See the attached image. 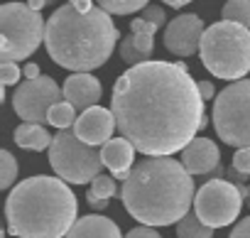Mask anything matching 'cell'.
Segmentation results:
<instances>
[{
	"instance_id": "cell-1",
	"label": "cell",
	"mask_w": 250,
	"mask_h": 238,
	"mask_svg": "<svg viewBox=\"0 0 250 238\" xmlns=\"http://www.w3.org/2000/svg\"><path fill=\"white\" fill-rule=\"evenodd\" d=\"M204 98L187 64L145 62L130 66L113 84L110 110L120 138L145 157H172L204 130Z\"/></svg>"
},
{
	"instance_id": "cell-2",
	"label": "cell",
	"mask_w": 250,
	"mask_h": 238,
	"mask_svg": "<svg viewBox=\"0 0 250 238\" xmlns=\"http://www.w3.org/2000/svg\"><path fill=\"white\" fill-rule=\"evenodd\" d=\"M128 214L143 226L179 223L194 204V182L174 157H145L120 189Z\"/></svg>"
},
{
	"instance_id": "cell-3",
	"label": "cell",
	"mask_w": 250,
	"mask_h": 238,
	"mask_svg": "<svg viewBox=\"0 0 250 238\" xmlns=\"http://www.w3.org/2000/svg\"><path fill=\"white\" fill-rule=\"evenodd\" d=\"M118 44V30L103 8L81 13L74 5H62L47 20L44 47L54 64L74 71L91 74L103 66Z\"/></svg>"
},
{
	"instance_id": "cell-4",
	"label": "cell",
	"mask_w": 250,
	"mask_h": 238,
	"mask_svg": "<svg viewBox=\"0 0 250 238\" xmlns=\"http://www.w3.org/2000/svg\"><path fill=\"white\" fill-rule=\"evenodd\" d=\"M8 231L18 238H66L76 218V196L59 177L37 174L10 189Z\"/></svg>"
},
{
	"instance_id": "cell-5",
	"label": "cell",
	"mask_w": 250,
	"mask_h": 238,
	"mask_svg": "<svg viewBox=\"0 0 250 238\" xmlns=\"http://www.w3.org/2000/svg\"><path fill=\"white\" fill-rule=\"evenodd\" d=\"M199 54L216 79L243 81L250 71V27L226 20L213 22L204 32Z\"/></svg>"
},
{
	"instance_id": "cell-6",
	"label": "cell",
	"mask_w": 250,
	"mask_h": 238,
	"mask_svg": "<svg viewBox=\"0 0 250 238\" xmlns=\"http://www.w3.org/2000/svg\"><path fill=\"white\" fill-rule=\"evenodd\" d=\"M47 22L27 3L0 5V54L3 62H20L37 52L44 42Z\"/></svg>"
},
{
	"instance_id": "cell-7",
	"label": "cell",
	"mask_w": 250,
	"mask_h": 238,
	"mask_svg": "<svg viewBox=\"0 0 250 238\" xmlns=\"http://www.w3.org/2000/svg\"><path fill=\"white\" fill-rule=\"evenodd\" d=\"M213 128L221 143L250 148V79L228 84L213 103Z\"/></svg>"
},
{
	"instance_id": "cell-8",
	"label": "cell",
	"mask_w": 250,
	"mask_h": 238,
	"mask_svg": "<svg viewBox=\"0 0 250 238\" xmlns=\"http://www.w3.org/2000/svg\"><path fill=\"white\" fill-rule=\"evenodd\" d=\"M49 165L59 179L69 184H86L101 174L103 157L98 148L86 145L74 130H59L49 148Z\"/></svg>"
},
{
	"instance_id": "cell-9",
	"label": "cell",
	"mask_w": 250,
	"mask_h": 238,
	"mask_svg": "<svg viewBox=\"0 0 250 238\" xmlns=\"http://www.w3.org/2000/svg\"><path fill=\"white\" fill-rule=\"evenodd\" d=\"M245 204V196L240 194L238 184L228 179H208L201 184L194 199V214L208 226V228H223L230 226Z\"/></svg>"
},
{
	"instance_id": "cell-10",
	"label": "cell",
	"mask_w": 250,
	"mask_h": 238,
	"mask_svg": "<svg viewBox=\"0 0 250 238\" xmlns=\"http://www.w3.org/2000/svg\"><path fill=\"white\" fill-rule=\"evenodd\" d=\"M64 91L52 76H40L32 81H25L15 88L13 93V108L25 123H44L49 118L52 106L62 103Z\"/></svg>"
},
{
	"instance_id": "cell-11",
	"label": "cell",
	"mask_w": 250,
	"mask_h": 238,
	"mask_svg": "<svg viewBox=\"0 0 250 238\" xmlns=\"http://www.w3.org/2000/svg\"><path fill=\"white\" fill-rule=\"evenodd\" d=\"M204 32L206 27L199 15L194 13L177 15L165 30V47L177 57H191L196 54V49H201Z\"/></svg>"
},
{
	"instance_id": "cell-12",
	"label": "cell",
	"mask_w": 250,
	"mask_h": 238,
	"mask_svg": "<svg viewBox=\"0 0 250 238\" xmlns=\"http://www.w3.org/2000/svg\"><path fill=\"white\" fill-rule=\"evenodd\" d=\"M115 115L110 108H103V106H93L88 110H83L79 115V121L74 126V133L79 140H83L86 145L91 148H103L105 143L113 140V130H115Z\"/></svg>"
},
{
	"instance_id": "cell-13",
	"label": "cell",
	"mask_w": 250,
	"mask_h": 238,
	"mask_svg": "<svg viewBox=\"0 0 250 238\" xmlns=\"http://www.w3.org/2000/svg\"><path fill=\"white\" fill-rule=\"evenodd\" d=\"M160 27L150 25L143 18H135L130 22V35L120 42V59L130 66L152 62V49H155V32Z\"/></svg>"
},
{
	"instance_id": "cell-14",
	"label": "cell",
	"mask_w": 250,
	"mask_h": 238,
	"mask_svg": "<svg viewBox=\"0 0 250 238\" xmlns=\"http://www.w3.org/2000/svg\"><path fill=\"white\" fill-rule=\"evenodd\" d=\"M182 165L184 170L194 174H211L221 167V150L208 138H196L182 150Z\"/></svg>"
},
{
	"instance_id": "cell-15",
	"label": "cell",
	"mask_w": 250,
	"mask_h": 238,
	"mask_svg": "<svg viewBox=\"0 0 250 238\" xmlns=\"http://www.w3.org/2000/svg\"><path fill=\"white\" fill-rule=\"evenodd\" d=\"M62 91H64V101L71 103L76 110L93 108L101 101V93H103L101 81L96 76H91V74H71L64 81Z\"/></svg>"
},
{
	"instance_id": "cell-16",
	"label": "cell",
	"mask_w": 250,
	"mask_h": 238,
	"mask_svg": "<svg viewBox=\"0 0 250 238\" xmlns=\"http://www.w3.org/2000/svg\"><path fill=\"white\" fill-rule=\"evenodd\" d=\"M101 157L103 165L113 172V177H118L120 182H128L133 167H135V145L125 138H113L110 143H105L101 148Z\"/></svg>"
},
{
	"instance_id": "cell-17",
	"label": "cell",
	"mask_w": 250,
	"mask_h": 238,
	"mask_svg": "<svg viewBox=\"0 0 250 238\" xmlns=\"http://www.w3.org/2000/svg\"><path fill=\"white\" fill-rule=\"evenodd\" d=\"M66 238H123V233L113 218L101 214H88L74 223Z\"/></svg>"
},
{
	"instance_id": "cell-18",
	"label": "cell",
	"mask_w": 250,
	"mask_h": 238,
	"mask_svg": "<svg viewBox=\"0 0 250 238\" xmlns=\"http://www.w3.org/2000/svg\"><path fill=\"white\" fill-rule=\"evenodd\" d=\"M15 145L18 148H22V150H35V152H40V150H47V148H52V135L42 128V126H37V123H22L18 130H15Z\"/></svg>"
},
{
	"instance_id": "cell-19",
	"label": "cell",
	"mask_w": 250,
	"mask_h": 238,
	"mask_svg": "<svg viewBox=\"0 0 250 238\" xmlns=\"http://www.w3.org/2000/svg\"><path fill=\"white\" fill-rule=\"evenodd\" d=\"M177 238H213V228H208L194 211H189L177 223Z\"/></svg>"
},
{
	"instance_id": "cell-20",
	"label": "cell",
	"mask_w": 250,
	"mask_h": 238,
	"mask_svg": "<svg viewBox=\"0 0 250 238\" xmlns=\"http://www.w3.org/2000/svg\"><path fill=\"white\" fill-rule=\"evenodd\" d=\"M76 121H79V118H76V108H74L71 103H66V101L52 106L49 118H47V123L54 126L57 130H74Z\"/></svg>"
},
{
	"instance_id": "cell-21",
	"label": "cell",
	"mask_w": 250,
	"mask_h": 238,
	"mask_svg": "<svg viewBox=\"0 0 250 238\" xmlns=\"http://www.w3.org/2000/svg\"><path fill=\"white\" fill-rule=\"evenodd\" d=\"M221 18L226 22H235L243 27H250V0H228L221 10Z\"/></svg>"
},
{
	"instance_id": "cell-22",
	"label": "cell",
	"mask_w": 250,
	"mask_h": 238,
	"mask_svg": "<svg viewBox=\"0 0 250 238\" xmlns=\"http://www.w3.org/2000/svg\"><path fill=\"white\" fill-rule=\"evenodd\" d=\"M96 3L108 15H133L138 10H145L150 0H96Z\"/></svg>"
},
{
	"instance_id": "cell-23",
	"label": "cell",
	"mask_w": 250,
	"mask_h": 238,
	"mask_svg": "<svg viewBox=\"0 0 250 238\" xmlns=\"http://www.w3.org/2000/svg\"><path fill=\"white\" fill-rule=\"evenodd\" d=\"M0 165H3V174H0V189H10L15 177H18V162L10 150L0 152Z\"/></svg>"
},
{
	"instance_id": "cell-24",
	"label": "cell",
	"mask_w": 250,
	"mask_h": 238,
	"mask_svg": "<svg viewBox=\"0 0 250 238\" xmlns=\"http://www.w3.org/2000/svg\"><path fill=\"white\" fill-rule=\"evenodd\" d=\"M96 199H110L113 194H115V179L113 177H108V174H98L93 182H91V189H88Z\"/></svg>"
},
{
	"instance_id": "cell-25",
	"label": "cell",
	"mask_w": 250,
	"mask_h": 238,
	"mask_svg": "<svg viewBox=\"0 0 250 238\" xmlns=\"http://www.w3.org/2000/svg\"><path fill=\"white\" fill-rule=\"evenodd\" d=\"M20 66L15 62H3V69H0V76H3V86H13L20 81Z\"/></svg>"
},
{
	"instance_id": "cell-26",
	"label": "cell",
	"mask_w": 250,
	"mask_h": 238,
	"mask_svg": "<svg viewBox=\"0 0 250 238\" xmlns=\"http://www.w3.org/2000/svg\"><path fill=\"white\" fill-rule=\"evenodd\" d=\"M143 20H147V22L155 25V27H162V25L167 22V15H165V10H162L160 5H147V8L143 10Z\"/></svg>"
},
{
	"instance_id": "cell-27",
	"label": "cell",
	"mask_w": 250,
	"mask_h": 238,
	"mask_svg": "<svg viewBox=\"0 0 250 238\" xmlns=\"http://www.w3.org/2000/svg\"><path fill=\"white\" fill-rule=\"evenodd\" d=\"M233 167L243 174L250 177V148H243V150H235L233 155Z\"/></svg>"
},
{
	"instance_id": "cell-28",
	"label": "cell",
	"mask_w": 250,
	"mask_h": 238,
	"mask_svg": "<svg viewBox=\"0 0 250 238\" xmlns=\"http://www.w3.org/2000/svg\"><path fill=\"white\" fill-rule=\"evenodd\" d=\"M228 238H250V216L240 218V221L233 226V231H230Z\"/></svg>"
},
{
	"instance_id": "cell-29",
	"label": "cell",
	"mask_w": 250,
	"mask_h": 238,
	"mask_svg": "<svg viewBox=\"0 0 250 238\" xmlns=\"http://www.w3.org/2000/svg\"><path fill=\"white\" fill-rule=\"evenodd\" d=\"M125 238H162L160 233H157V228H150V226H138V228H133Z\"/></svg>"
},
{
	"instance_id": "cell-30",
	"label": "cell",
	"mask_w": 250,
	"mask_h": 238,
	"mask_svg": "<svg viewBox=\"0 0 250 238\" xmlns=\"http://www.w3.org/2000/svg\"><path fill=\"white\" fill-rule=\"evenodd\" d=\"M199 93H201V98H204V101H211V98L216 96L213 84H211V81H199Z\"/></svg>"
},
{
	"instance_id": "cell-31",
	"label": "cell",
	"mask_w": 250,
	"mask_h": 238,
	"mask_svg": "<svg viewBox=\"0 0 250 238\" xmlns=\"http://www.w3.org/2000/svg\"><path fill=\"white\" fill-rule=\"evenodd\" d=\"M86 201H88V206H91L93 211H103V209H108V201H105V199H96L91 192H86Z\"/></svg>"
},
{
	"instance_id": "cell-32",
	"label": "cell",
	"mask_w": 250,
	"mask_h": 238,
	"mask_svg": "<svg viewBox=\"0 0 250 238\" xmlns=\"http://www.w3.org/2000/svg\"><path fill=\"white\" fill-rule=\"evenodd\" d=\"M226 177H228V182H233V184H245V182H248V174L238 172L235 167H230V170L226 172Z\"/></svg>"
},
{
	"instance_id": "cell-33",
	"label": "cell",
	"mask_w": 250,
	"mask_h": 238,
	"mask_svg": "<svg viewBox=\"0 0 250 238\" xmlns=\"http://www.w3.org/2000/svg\"><path fill=\"white\" fill-rule=\"evenodd\" d=\"M69 5H74L76 10H81V13H91L96 5H93V0H69Z\"/></svg>"
},
{
	"instance_id": "cell-34",
	"label": "cell",
	"mask_w": 250,
	"mask_h": 238,
	"mask_svg": "<svg viewBox=\"0 0 250 238\" xmlns=\"http://www.w3.org/2000/svg\"><path fill=\"white\" fill-rule=\"evenodd\" d=\"M22 76H25L27 81H32V79H40L42 74H40V66H37V64H27V66L22 69Z\"/></svg>"
},
{
	"instance_id": "cell-35",
	"label": "cell",
	"mask_w": 250,
	"mask_h": 238,
	"mask_svg": "<svg viewBox=\"0 0 250 238\" xmlns=\"http://www.w3.org/2000/svg\"><path fill=\"white\" fill-rule=\"evenodd\" d=\"M165 5H169V8H174V10H179V8H184V5H189L191 0H162Z\"/></svg>"
},
{
	"instance_id": "cell-36",
	"label": "cell",
	"mask_w": 250,
	"mask_h": 238,
	"mask_svg": "<svg viewBox=\"0 0 250 238\" xmlns=\"http://www.w3.org/2000/svg\"><path fill=\"white\" fill-rule=\"evenodd\" d=\"M27 5L37 13H42V8H47V0H27Z\"/></svg>"
},
{
	"instance_id": "cell-37",
	"label": "cell",
	"mask_w": 250,
	"mask_h": 238,
	"mask_svg": "<svg viewBox=\"0 0 250 238\" xmlns=\"http://www.w3.org/2000/svg\"><path fill=\"white\" fill-rule=\"evenodd\" d=\"M245 204L250 206V184H248V189H245Z\"/></svg>"
},
{
	"instance_id": "cell-38",
	"label": "cell",
	"mask_w": 250,
	"mask_h": 238,
	"mask_svg": "<svg viewBox=\"0 0 250 238\" xmlns=\"http://www.w3.org/2000/svg\"><path fill=\"white\" fill-rule=\"evenodd\" d=\"M57 3V0H47V5H54Z\"/></svg>"
},
{
	"instance_id": "cell-39",
	"label": "cell",
	"mask_w": 250,
	"mask_h": 238,
	"mask_svg": "<svg viewBox=\"0 0 250 238\" xmlns=\"http://www.w3.org/2000/svg\"><path fill=\"white\" fill-rule=\"evenodd\" d=\"M10 3H15V0H10Z\"/></svg>"
}]
</instances>
